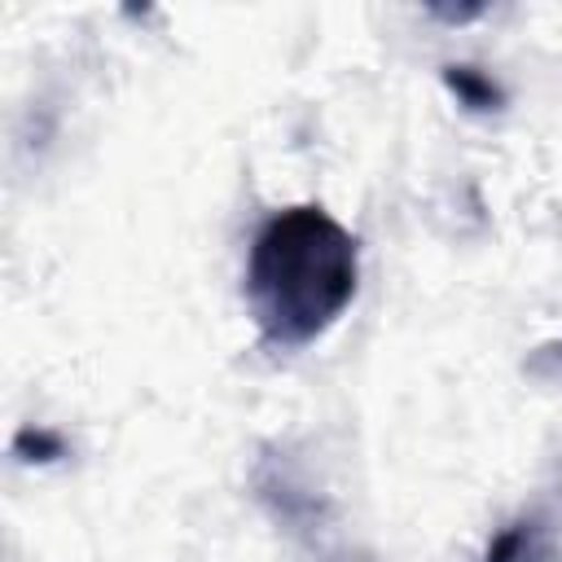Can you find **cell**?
I'll return each instance as SVG.
<instances>
[{"mask_svg":"<svg viewBox=\"0 0 562 562\" xmlns=\"http://www.w3.org/2000/svg\"><path fill=\"white\" fill-rule=\"evenodd\" d=\"M483 562H562V540L544 518H514L492 540Z\"/></svg>","mask_w":562,"mask_h":562,"instance_id":"obj_2","label":"cell"},{"mask_svg":"<svg viewBox=\"0 0 562 562\" xmlns=\"http://www.w3.org/2000/svg\"><path fill=\"white\" fill-rule=\"evenodd\" d=\"M443 83H448V92L465 105V110H474V114H492V110H501L505 105V92H501V83L492 79V75H483L479 66H443Z\"/></svg>","mask_w":562,"mask_h":562,"instance_id":"obj_3","label":"cell"},{"mask_svg":"<svg viewBox=\"0 0 562 562\" xmlns=\"http://www.w3.org/2000/svg\"><path fill=\"white\" fill-rule=\"evenodd\" d=\"M360 246L316 202L268 215L246 255V312L272 351L312 347L356 299Z\"/></svg>","mask_w":562,"mask_h":562,"instance_id":"obj_1","label":"cell"}]
</instances>
